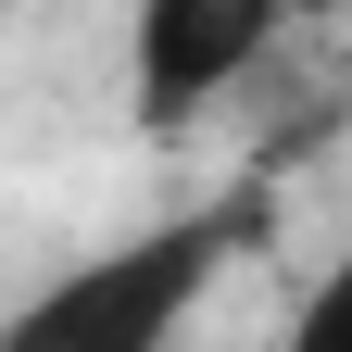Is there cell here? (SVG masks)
I'll return each mask as SVG.
<instances>
[{"label": "cell", "mask_w": 352, "mask_h": 352, "mask_svg": "<svg viewBox=\"0 0 352 352\" xmlns=\"http://www.w3.org/2000/svg\"><path fill=\"white\" fill-rule=\"evenodd\" d=\"M252 227H264L252 201H189V214H164V227L63 264L51 289H25L13 315H0V352H164V340L214 302V277L252 252Z\"/></svg>", "instance_id": "cell-1"}, {"label": "cell", "mask_w": 352, "mask_h": 352, "mask_svg": "<svg viewBox=\"0 0 352 352\" xmlns=\"http://www.w3.org/2000/svg\"><path fill=\"white\" fill-rule=\"evenodd\" d=\"M289 38L277 0H139V25H126V76H139V126L176 139L214 88H239L264 51Z\"/></svg>", "instance_id": "cell-2"}, {"label": "cell", "mask_w": 352, "mask_h": 352, "mask_svg": "<svg viewBox=\"0 0 352 352\" xmlns=\"http://www.w3.org/2000/svg\"><path fill=\"white\" fill-rule=\"evenodd\" d=\"M277 352H352V252L289 302V340H277Z\"/></svg>", "instance_id": "cell-3"}, {"label": "cell", "mask_w": 352, "mask_h": 352, "mask_svg": "<svg viewBox=\"0 0 352 352\" xmlns=\"http://www.w3.org/2000/svg\"><path fill=\"white\" fill-rule=\"evenodd\" d=\"M277 13H289V25H340L352 0H277Z\"/></svg>", "instance_id": "cell-4"}]
</instances>
